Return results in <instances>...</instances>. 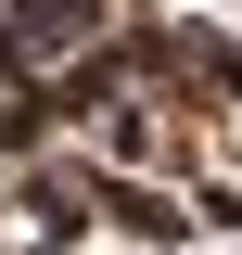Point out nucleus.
<instances>
[{
    "label": "nucleus",
    "instance_id": "obj_1",
    "mask_svg": "<svg viewBox=\"0 0 242 255\" xmlns=\"http://www.w3.org/2000/svg\"><path fill=\"white\" fill-rule=\"evenodd\" d=\"M90 140L77 153H13V179H0V217H26V230H51V243H90Z\"/></svg>",
    "mask_w": 242,
    "mask_h": 255
},
{
    "label": "nucleus",
    "instance_id": "obj_3",
    "mask_svg": "<svg viewBox=\"0 0 242 255\" xmlns=\"http://www.w3.org/2000/svg\"><path fill=\"white\" fill-rule=\"evenodd\" d=\"M179 191H191V204H179L191 243H242V179H217V166H204V179H179Z\"/></svg>",
    "mask_w": 242,
    "mask_h": 255
},
{
    "label": "nucleus",
    "instance_id": "obj_5",
    "mask_svg": "<svg viewBox=\"0 0 242 255\" xmlns=\"http://www.w3.org/2000/svg\"><path fill=\"white\" fill-rule=\"evenodd\" d=\"M153 255H191V243H153Z\"/></svg>",
    "mask_w": 242,
    "mask_h": 255
},
{
    "label": "nucleus",
    "instance_id": "obj_2",
    "mask_svg": "<svg viewBox=\"0 0 242 255\" xmlns=\"http://www.w3.org/2000/svg\"><path fill=\"white\" fill-rule=\"evenodd\" d=\"M102 26H115V0H0V38H13L26 77H38V64H64L77 38H102Z\"/></svg>",
    "mask_w": 242,
    "mask_h": 255
},
{
    "label": "nucleus",
    "instance_id": "obj_6",
    "mask_svg": "<svg viewBox=\"0 0 242 255\" xmlns=\"http://www.w3.org/2000/svg\"><path fill=\"white\" fill-rule=\"evenodd\" d=\"M0 255H13V243H0Z\"/></svg>",
    "mask_w": 242,
    "mask_h": 255
},
{
    "label": "nucleus",
    "instance_id": "obj_4",
    "mask_svg": "<svg viewBox=\"0 0 242 255\" xmlns=\"http://www.w3.org/2000/svg\"><path fill=\"white\" fill-rule=\"evenodd\" d=\"M26 255H90V243H51V230H38V243H26Z\"/></svg>",
    "mask_w": 242,
    "mask_h": 255
}]
</instances>
